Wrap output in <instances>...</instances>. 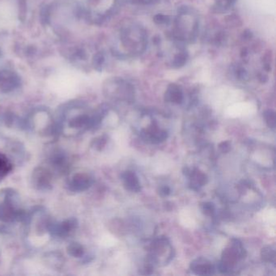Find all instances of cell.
<instances>
[{"label": "cell", "instance_id": "cell-1", "mask_svg": "<svg viewBox=\"0 0 276 276\" xmlns=\"http://www.w3.org/2000/svg\"><path fill=\"white\" fill-rule=\"evenodd\" d=\"M121 49L124 57L141 54L148 44V37L144 30L136 25L125 26L120 34Z\"/></svg>", "mask_w": 276, "mask_h": 276}, {"label": "cell", "instance_id": "cell-2", "mask_svg": "<svg viewBox=\"0 0 276 276\" xmlns=\"http://www.w3.org/2000/svg\"><path fill=\"white\" fill-rule=\"evenodd\" d=\"M176 21L178 38L182 40H191L197 34V16L190 11H185L179 14Z\"/></svg>", "mask_w": 276, "mask_h": 276}, {"label": "cell", "instance_id": "cell-3", "mask_svg": "<svg viewBox=\"0 0 276 276\" xmlns=\"http://www.w3.org/2000/svg\"><path fill=\"white\" fill-rule=\"evenodd\" d=\"M51 174L46 168L39 167L33 173V184L40 191H47L51 188Z\"/></svg>", "mask_w": 276, "mask_h": 276}, {"label": "cell", "instance_id": "cell-4", "mask_svg": "<svg viewBox=\"0 0 276 276\" xmlns=\"http://www.w3.org/2000/svg\"><path fill=\"white\" fill-rule=\"evenodd\" d=\"M92 184V178L86 173H77L68 182L70 191L80 192L86 191Z\"/></svg>", "mask_w": 276, "mask_h": 276}, {"label": "cell", "instance_id": "cell-5", "mask_svg": "<svg viewBox=\"0 0 276 276\" xmlns=\"http://www.w3.org/2000/svg\"><path fill=\"white\" fill-rule=\"evenodd\" d=\"M17 215L18 211L13 204L4 201L0 205V220L6 223L12 222L17 220Z\"/></svg>", "mask_w": 276, "mask_h": 276}, {"label": "cell", "instance_id": "cell-6", "mask_svg": "<svg viewBox=\"0 0 276 276\" xmlns=\"http://www.w3.org/2000/svg\"><path fill=\"white\" fill-rule=\"evenodd\" d=\"M166 100L173 103L179 104L183 100V93L179 86L171 84L166 92Z\"/></svg>", "mask_w": 276, "mask_h": 276}, {"label": "cell", "instance_id": "cell-7", "mask_svg": "<svg viewBox=\"0 0 276 276\" xmlns=\"http://www.w3.org/2000/svg\"><path fill=\"white\" fill-rule=\"evenodd\" d=\"M124 183L126 185V188L132 191H139V183L138 178L135 173L132 172H126L123 175Z\"/></svg>", "mask_w": 276, "mask_h": 276}, {"label": "cell", "instance_id": "cell-8", "mask_svg": "<svg viewBox=\"0 0 276 276\" xmlns=\"http://www.w3.org/2000/svg\"><path fill=\"white\" fill-rule=\"evenodd\" d=\"M191 267L193 268L194 271L197 272V274L199 275L211 274V271L213 270L210 263H207L206 260L201 262V259H197V263H192Z\"/></svg>", "mask_w": 276, "mask_h": 276}, {"label": "cell", "instance_id": "cell-9", "mask_svg": "<svg viewBox=\"0 0 276 276\" xmlns=\"http://www.w3.org/2000/svg\"><path fill=\"white\" fill-rule=\"evenodd\" d=\"M237 0H214V8L219 12H224L233 7Z\"/></svg>", "mask_w": 276, "mask_h": 276}, {"label": "cell", "instance_id": "cell-10", "mask_svg": "<svg viewBox=\"0 0 276 276\" xmlns=\"http://www.w3.org/2000/svg\"><path fill=\"white\" fill-rule=\"evenodd\" d=\"M67 251L70 256L73 258H81L84 254L83 247L77 242H72L68 245Z\"/></svg>", "mask_w": 276, "mask_h": 276}, {"label": "cell", "instance_id": "cell-11", "mask_svg": "<svg viewBox=\"0 0 276 276\" xmlns=\"http://www.w3.org/2000/svg\"><path fill=\"white\" fill-rule=\"evenodd\" d=\"M12 169V165L3 154L0 153V178H4Z\"/></svg>", "mask_w": 276, "mask_h": 276}, {"label": "cell", "instance_id": "cell-12", "mask_svg": "<svg viewBox=\"0 0 276 276\" xmlns=\"http://www.w3.org/2000/svg\"><path fill=\"white\" fill-rule=\"evenodd\" d=\"M69 126L73 128H82L84 126H90V119L86 116L75 118L70 122Z\"/></svg>", "mask_w": 276, "mask_h": 276}, {"label": "cell", "instance_id": "cell-13", "mask_svg": "<svg viewBox=\"0 0 276 276\" xmlns=\"http://www.w3.org/2000/svg\"><path fill=\"white\" fill-rule=\"evenodd\" d=\"M264 117H265L267 125L272 128H275V126H276V115H275V113L272 110H267L264 114Z\"/></svg>", "mask_w": 276, "mask_h": 276}, {"label": "cell", "instance_id": "cell-14", "mask_svg": "<svg viewBox=\"0 0 276 276\" xmlns=\"http://www.w3.org/2000/svg\"><path fill=\"white\" fill-rule=\"evenodd\" d=\"M262 254H263V258L266 261H272L275 258V250L272 249V248H270V247H267V248L263 249Z\"/></svg>", "mask_w": 276, "mask_h": 276}, {"label": "cell", "instance_id": "cell-15", "mask_svg": "<svg viewBox=\"0 0 276 276\" xmlns=\"http://www.w3.org/2000/svg\"><path fill=\"white\" fill-rule=\"evenodd\" d=\"M133 3H136V4L142 5H148L153 4L158 2V0H130Z\"/></svg>", "mask_w": 276, "mask_h": 276}, {"label": "cell", "instance_id": "cell-16", "mask_svg": "<svg viewBox=\"0 0 276 276\" xmlns=\"http://www.w3.org/2000/svg\"><path fill=\"white\" fill-rule=\"evenodd\" d=\"M203 211H204L205 213L207 214V215H210V214L212 213L214 211V206L213 204H211L210 202H207V203H204L203 205Z\"/></svg>", "mask_w": 276, "mask_h": 276}, {"label": "cell", "instance_id": "cell-17", "mask_svg": "<svg viewBox=\"0 0 276 276\" xmlns=\"http://www.w3.org/2000/svg\"><path fill=\"white\" fill-rule=\"evenodd\" d=\"M162 191H163L164 195H168V194L169 193V189H168V187H164Z\"/></svg>", "mask_w": 276, "mask_h": 276}]
</instances>
